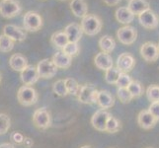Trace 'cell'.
<instances>
[{"label":"cell","instance_id":"obj_1","mask_svg":"<svg viewBox=\"0 0 159 148\" xmlns=\"http://www.w3.org/2000/svg\"><path fill=\"white\" fill-rule=\"evenodd\" d=\"M81 28L84 34L88 36H95L100 33L102 29V21L97 15L87 14L81 21Z\"/></svg>","mask_w":159,"mask_h":148},{"label":"cell","instance_id":"obj_2","mask_svg":"<svg viewBox=\"0 0 159 148\" xmlns=\"http://www.w3.org/2000/svg\"><path fill=\"white\" fill-rule=\"evenodd\" d=\"M17 99L19 103L24 107H30L35 105L39 99V94L32 86L24 85L19 88L17 93Z\"/></svg>","mask_w":159,"mask_h":148},{"label":"cell","instance_id":"obj_3","mask_svg":"<svg viewBox=\"0 0 159 148\" xmlns=\"http://www.w3.org/2000/svg\"><path fill=\"white\" fill-rule=\"evenodd\" d=\"M22 7L18 0H1L0 1V15L5 19H10L18 16Z\"/></svg>","mask_w":159,"mask_h":148},{"label":"cell","instance_id":"obj_4","mask_svg":"<svg viewBox=\"0 0 159 148\" xmlns=\"http://www.w3.org/2000/svg\"><path fill=\"white\" fill-rule=\"evenodd\" d=\"M24 29L28 32H37L43 26V18L40 14L34 11H28L23 18Z\"/></svg>","mask_w":159,"mask_h":148},{"label":"cell","instance_id":"obj_5","mask_svg":"<svg viewBox=\"0 0 159 148\" xmlns=\"http://www.w3.org/2000/svg\"><path fill=\"white\" fill-rule=\"evenodd\" d=\"M37 69L40 78L43 79H51L54 77V75L57 72V65L53 63L52 59L50 58H45L39 61L37 65Z\"/></svg>","mask_w":159,"mask_h":148},{"label":"cell","instance_id":"obj_6","mask_svg":"<svg viewBox=\"0 0 159 148\" xmlns=\"http://www.w3.org/2000/svg\"><path fill=\"white\" fill-rule=\"evenodd\" d=\"M33 123L40 129H47L51 127V114L46 108H41L35 111L33 114Z\"/></svg>","mask_w":159,"mask_h":148},{"label":"cell","instance_id":"obj_7","mask_svg":"<svg viewBox=\"0 0 159 148\" xmlns=\"http://www.w3.org/2000/svg\"><path fill=\"white\" fill-rule=\"evenodd\" d=\"M98 91L93 84H84L80 87V91L78 93V100L83 104H93L96 103V99L98 95Z\"/></svg>","mask_w":159,"mask_h":148},{"label":"cell","instance_id":"obj_8","mask_svg":"<svg viewBox=\"0 0 159 148\" xmlns=\"http://www.w3.org/2000/svg\"><path fill=\"white\" fill-rule=\"evenodd\" d=\"M117 38L120 43H122L123 45L129 46L135 42L136 38H138V32L134 27L125 26L118 30Z\"/></svg>","mask_w":159,"mask_h":148},{"label":"cell","instance_id":"obj_9","mask_svg":"<svg viewBox=\"0 0 159 148\" xmlns=\"http://www.w3.org/2000/svg\"><path fill=\"white\" fill-rule=\"evenodd\" d=\"M140 54L147 62H154L159 57V48L156 43L146 42L140 47Z\"/></svg>","mask_w":159,"mask_h":148},{"label":"cell","instance_id":"obj_10","mask_svg":"<svg viewBox=\"0 0 159 148\" xmlns=\"http://www.w3.org/2000/svg\"><path fill=\"white\" fill-rule=\"evenodd\" d=\"M111 117L106 110H99L91 118V124L99 131H106V127L109 118Z\"/></svg>","mask_w":159,"mask_h":148},{"label":"cell","instance_id":"obj_11","mask_svg":"<svg viewBox=\"0 0 159 148\" xmlns=\"http://www.w3.org/2000/svg\"><path fill=\"white\" fill-rule=\"evenodd\" d=\"M3 35L9 37L14 42H23L27 38L26 31L24 29L12 24L5 25L3 27Z\"/></svg>","mask_w":159,"mask_h":148},{"label":"cell","instance_id":"obj_12","mask_svg":"<svg viewBox=\"0 0 159 148\" xmlns=\"http://www.w3.org/2000/svg\"><path fill=\"white\" fill-rule=\"evenodd\" d=\"M20 77H21V81L23 82L24 85H27V86L34 85L35 83H37L38 80L40 78L37 66L28 65L23 71H21Z\"/></svg>","mask_w":159,"mask_h":148},{"label":"cell","instance_id":"obj_13","mask_svg":"<svg viewBox=\"0 0 159 148\" xmlns=\"http://www.w3.org/2000/svg\"><path fill=\"white\" fill-rule=\"evenodd\" d=\"M139 21L140 25L145 29H155L158 27L159 21L154 12L149 9L139 15Z\"/></svg>","mask_w":159,"mask_h":148},{"label":"cell","instance_id":"obj_14","mask_svg":"<svg viewBox=\"0 0 159 148\" xmlns=\"http://www.w3.org/2000/svg\"><path fill=\"white\" fill-rule=\"evenodd\" d=\"M134 65H135L134 57L131 56L130 53L125 52V53H122L118 57L117 68L120 71V72L127 73L129 71H131L134 69Z\"/></svg>","mask_w":159,"mask_h":148},{"label":"cell","instance_id":"obj_15","mask_svg":"<svg viewBox=\"0 0 159 148\" xmlns=\"http://www.w3.org/2000/svg\"><path fill=\"white\" fill-rule=\"evenodd\" d=\"M158 120L148 110H143L138 116V123L143 129H150L152 128H154Z\"/></svg>","mask_w":159,"mask_h":148},{"label":"cell","instance_id":"obj_16","mask_svg":"<svg viewBox=\"0 0 159 148\" xmlns=\"http://www.w3.org/2000/svg\"><path fill=\"white\" fill-rule=\"evenodd\" d=\"M63 32L66 34L69 43H78L83 34L81 26L77 23H71L67 25Z\"/></svg>","mask_w":159,"mask_h":148},{"label":"cell","instance_id":"obj_17","mask_svg":"<svg viewBox=\"0 0 159 148\" xmlns=\"http://www.w3.org/2000/svg\"><path fill=\"white\" fill-rule=\"evenodd\" d=\"M96 104L103 110L110 109L114 106L115 104V98L109 91L102 90L98 92L97 99H96Z\"/></svg>","mask_w":159,"mask_h":148},{"label":"cell","instance_id":"obj_18","mask_svg":"<svg viewBox=\"0 0 159 148\" xmlns=\"http://www.w3.org/2000/svg\"><path fill=\"white\" fill-rule=\"evenodd\" d=\"M94 63L97 68L107 71L108 69L113 67V58L109 53L102 52L96 54L94 58Z\"/></svg>","mask_w":159,"mask_h":148},{"label":"cell","instance_id":"obj_19","mask_svg":"<svg viewBox=\"0 0 159 148\" xmlns=\"http://www.w3.org/2000/svg\"><path fill=\"white\" fill-rule=\"evenodd\" d=\"M10 67L15 71H23L27 66H28V60L27 58L22 56L21 53H14L11 56L9 59Z\"/></svg>","mask_w":159,"mask_h":148},{"label":"cell","instance_id":"obj_20","mask_svg":"<svg viewBox=\"0 0 159 148\" xmlns=\"http://www.w3.org/2000/svg\"><path fill=\"white\" fill-rule=\"evenodd\" d=\"M70 9L78 18H84L88 12V6L85 0H72L70 2Z\"/></svg>","mask_w":159,"mask_h":148},{"label":"cell","instance_id":"obj_21","mask_svg":"<svg viewBox=\"0 0 159 148\" xmlns=\"http://www.w3.org/2000/svg\"><path fill=\"white\" fill-rule=\"evenodd\" d=\"M52 61L57 65V68H62L66 69L71 65V61H72V57L67 56L66 53L63 52H57L53 54L52 56Z\"/></svg>","mask_w":159,"mask_h":148},{"label":"cell","instance_id":"obj_22","mask_svg":"<svg viewBox=\"0 0 159 148\" xmlns=\"http://www.w3.org/2000/svg\"><path fill=\"white\" fill-rule=\"evenodd\" d=\"M115 15H116V19L118 20V22L125 25H129L134 19V14L128 7L118 8Z\"/></svg>","mask_w":159,"mask_h":148},{"label":"cell","instance_id":"obj_23","mask_svg":"<svg viewBox=\"0 0 159 148\" xmlns=\"http://www.w3.org/2000/svg\"><path fill=\"white\" fill-rule=\"evenodd\" d=\"M128 8L133 12L134 15H140L144 11L149 10L150 6L149 3L146 0H129Z\"/></svg>","mask_w":159,"mask_h":148},{"label":"cell","instance_id":"obj_24","mask_svg":"<svg viewBox=\"0 0 159 148\" xmlns=\"http://www.w3.org/2000/svg\"><path fill=\"white\" fill-rule=\"evenodd\" d=\"M51 43L54 47L63 49V47L69 43L68 38L64 32H57L52 34L51 38Z\"/></svg>","mask_w":159,"mask_h":148},{"label":"cell","instance_id":"obj_25","mask_svg":"<svg viewBox=\"0 0 159 148\" xmlns=\"http://www.w3.org/2000/svg\"><path fill=\"white\" fill-rule=\"evenodd\" d=\"M99 47L103 52L110 53L114 51L115 47H116V43H115V40L112 37L103 36L99 41Z\"/></svg>","mask_w":159,"mask_h":148},{"label":"cell","instance_id":"obj_26","mask_svg":"<svg viewBox=\"0 0 159 148\" xmlns=\"http://www.w3.org/2000/svg\"><path fill=\"white\" fill-rule=\"evenodd\" d=\"M120 71L117 67H112L106 71L105 73V80L109 84H117L119 77L120 75Z\"/></svg>","mask_w":159,"mask_h":148},{"label":"cell","instance_id":"obj_27","mask_svg":"<svg viewBox=\"0 0 159 148\" xmlns=\"http://www.w3.org/2000/svg\"><path fill=\"white\" fill-rule=\"evenodd\" d=\"M52 91L56 95L59 97H64L68 94V91L66 88V85H65L64 80H57L53 83L52 85Z\"/></svg>","mask_w":159,"mask_h":148},{"label":"cell","instance_id":"obj_28","mask_svg":"<svg viewBox=\"0 0 159 148\" xmlns=\"http://www.w3.org/2000/svg\"><path fill=\"white\" fill-rule=\"evenodd\" d=\"M15 42L9 37L1 35L0 36V51L2 52H9L13 49Z\"/></svg>","mask_w":159,"mask_h":148},{"label":"cell","instance_id":"obj_29","mask_svg":"<svg viewBox=\"0 0 159 148\" xmlns=\"http://www.w3.org/2000/svg\"><path fill=\"white\" fill-rule=\"evenodd\" d=\"M64 82H65V85H66L68 94L77 96L80 91V86L78 84V82L73 78H66V79H64Z\"/></svg>","mask_w":159,"mask_h":148},{"label":"cell","instance_id":"obj_30","mask_svg":"<svg viewBox=\"0 0 159 148\" xmlns=\"http://www.w3.org/2000/svg\"><path fill=\"white\" fill-rule=\"evenodd\" d=\"M128 90L129 91V93L134 98H138V97H140L142 95V93H143V87H142V85L139 81L133 80L131 83L129 85Z\"/></svg>","mask_w":159,"mask_h":148},{"label":"cell","instance_id":"obj_31","mask_svg":"<svg viewBox=\"0 0 159 148\" xmlns=\"http://www.w3.org/2000/svg\"><path fill=\"white\" fill-rule=\"evenodd\" d=\"M146 97L151 103L159 102V86L150 85L146 90Z\"/></svg>","mask_w":159,"mask_h":148},{"label":"cell","instance_id":"obj_32","mask_svg":"<svg viewBox=\"0 0 159 148\" xmlns=\"http://www.w3.org/2000/svg\"><path fill=\"white\" fill-rule=\"evenodd\" d=\"M11 127L10 118L6 114H0V135L8 132Z\"/></svg>","mask_w":159,"mask_h":148},{"label":"cell","instance_id":"obj_33","mask_svg":"<svg viewBox=\"0 0 159 148\" xmlns=\"http://www.w3.org/2000/svg\"><path fill=\"white\" fill-rule=\"evenodd\" d=\"M120 129V123L116 118L111 116L108 119L106 131H108L110 133H115V132H118Z\"/></svg>","mask_w":159,"mask_h":148},{"label":"cell","instance_id":"obj_34","mask_svg":"<svg viewBox=\"0 0 159 148\" xmlns=\"http://www.w3.org/2000/svg\"><path fill=\"white\" fill-rule=\"evenodd\" d=\"M79 51H80V47L77 43H68L62 49V52L64 53H66L67 56L71 57H74L77 56L79 53Z\"/></svg>","mask_w":159,"mask_h":148},{"label":"cell","instance_id":"obj_35","mask_svg":"<svg viewBox=\"0 0 159 148\" xmlns=\"http://www.w3.org/2000/svg\"><path fill=\"white\" fill-rule=\"evenodd\" d=\"M118 97L120 99V101L124 104L129 103L134 99V97L131 96L128 88H119L118 89Z\"/></svg>","mask_w":159,"mask_h":148},{"label":"cell","instance_id":"obj_36","mask_svg":"<svg viewBox=\"0 0 159 148\" xmlns=\"http://www.w3.org/2000/svg\"><path fill=\"white\" fill-rule=\"evenodd\" d=\"M131 78H130V76L127 73H124L122 72L120 75V77H119V80L117 82V86L119 87V88H128L129 85L131 83Z\"/></svg>","mask_w":159,"mask_h":148},{"label":"cell","instance_id":"obj_37","mask_svg":"<svg viewBox=\"0 0 159 148\" xmlns=\"http://www.w3.org/2000/svg\"><path fill=\"white\" fill-rule=\"evenodd\" d=\"M10 138H11V140H12V141L14 142V143H16V144H23L24 139H25V137L23 136V134L20 133V132H17V131H14V132L11 133Z\"/></svg>","mask_w":159,"mask_h":148},{"label":"cell","instance_id":"obj_38","mask_svg":"<svg viewBox=\"0 0 159 148\" xmlns=\"http://www.w3.org/2000/svg\"><path fill=\"white\" fill-rule=\"evenodd\" d=\"M148 111L155 117L157 120H159V102L151 103V105L148 108Z\"/></svg>","mask_w":159,"mask_h":148},{"label":"cell","instance_id":"obj_39","mask_svg":"<svg viewBox=\"0 0 159 148\" xmlns=\"http://www.w3.org/2000/svg\"><path fill=\"white\" fill-rule=\"evenodd\" d=\"M23 144H24V146H25V147L30 148V147H32V146H33V144H34V142H33V140H32L30 137H25Z\"/></svg>","mask_w":159,"mask_h":148},{"label":"cell","instance_id":"obj_40","mask_svg":"<svg viewBox=\"0 0 159 148\" xmlns=\"http://www.w3.org/2000/svg\"><path fill=\"white\" fill-rule=\"evenodd\" d=\"M104 2H105L108 6H115V5H118L120 0H103Z\"/></svg>","mask_w":159,"mask_h":148},{"label":"cell","instance_id":"obj_41","mask_svg":"<svg viewBox=\"0 0 159 148\" xmlns=\"http://www.w3.org/2000/svg\"><path fill=\"white\" fill-rule=\"evenodd\" d=\"M0 148H15V147L11 143H2L0 144Z\"/></svg>","mask_w":159,"mask_h":148},{"label":"cell","instance_id":"obj_42","mask_svg":"<svg viewBox=\"0 0 159 148\" xmlns=\"http://www.w3.org/2000/svg\"><path fill=\"white\" fill-rule=\"evenodd\" d=\"M81 148H91L90 146H87V145H85V146H82Z\"/></svg>","mask_w":159,"mask_h":148},{"label":"cell","instance_id":"obj_43","mask_svg":"<svg viewBox=\"0 0 159 148\" xmlns=\"http://www.w3.org/2000/svg\"><path fill=\"white\" fill-rule=\"evenodd\" d=\"M1 79H2V76H1V73H0V83H1Z\"/></svg>","mask_w":159,"mask_h":148},{"label":"cell","instance_id":"obj_44","mask_svg":"<svg viewBox=\"0 0 159 148\" xmlns=\"http://www.w3.org/2000/svg\"><path fill=\"white\" fill-rule=\"evenodd\" d=\"M158 48H159V45H158Z\"/></svg>","mask_w":159,"mask_h":148},{"label":"cell","instance_id":"obj_45","mask_svg":"<svg viewBox=\"0 0 159 148\" xmlns=\"http://www.w3.org/2000/svg\"><path fill=\"white\" fill-rule=\"evenodd\" d=\"M61 1H63V0H61Z\"/></svg>","mask_w":159,"mask_h":148}]
</instances>
